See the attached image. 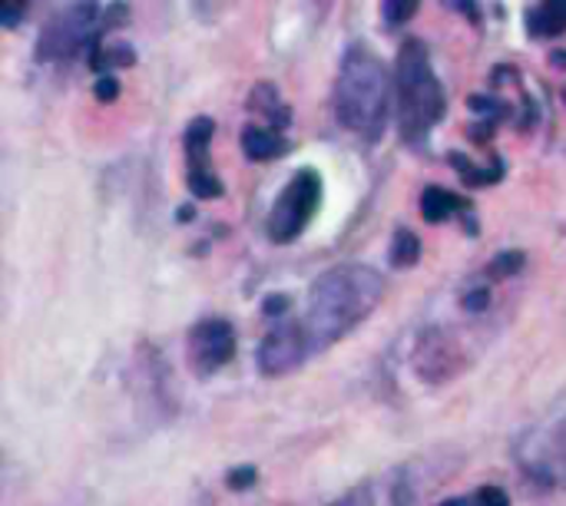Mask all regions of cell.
Instances as JSON below:
<instances>
[{
    "instance_id": "obj_24",
    "label": "cell",
    "mask_w": 566,
    "mask_h": 506,
    "mask_svg": "<svg viewBox=\"0 0 566 506\" xmlns=\"http://www.w3.org/2000/svg\"><path fill=\"white\" fill-rule=\"evenodd\" d=\"M262 312H265V315H272V318H275V315H282V312H289V295H269V298H265V305H262Z\"/></svg>"
},
{
    "instance_id": "obj_10",
    "label": "cell",
    "mask_w": 566,
    "mask_h": 506,
    "mask_svg": "<svg viewBox=\"0 0 566 506\" xmlns=\"http://www.w3.org/2000/svg\"><path fill=\"white\" fill-rule=\"evenodd\" d=\"M242 149H245L249 159L269 162V159H279V156L289 149V143H285L282 133L272 129V126H245V133H242Z\"/></svg>"
},
{
    "instance_id": "obj_26",
    "label": "cell",
    "mask_w": 566,
    "mask_h": 506,
    "mask_svg": "<svg viewBox=\"0 0 566 506\" xmlns=\"http://www.w3.org/2000/svg\"><path fill=\"white\" fill-rule=\"evenodd\" d=\"M551 60H554V66H564V70H566V50H557V53H554Z\"/></svg>"
},
{
    "instance_id": "obj_21",
    "label": "cell",
    "mask_w": 566,
    "mask_h": 506,
    "mask_svg": "<svg viewBox=\"0 0 566 506\" xmlns=\"http://www.w3.org/2000/svg\"><path fill=\"white\" fill-rule=\"evenodd\" d=\"M116 96H119V83H116L113 76L96 80V99H99V103H113Z\"/></svg>"
},
{
    "instance_id": "obj_27",
    "label": "cell",
    "mask_w": 566,
    "mask_h": 506,
    "mask_svg": "<svg viewBox=\"0 0 566 506\" xmlns=\"http://www.w3.org/2000/svg\"><path fill=\"white\" fill-rule=\"evenodd\" d=\"M438 506H468V500H444V504Z\"/></svg>"
},
{
    "instance_id": "obj_23",
    "label": "cell",
    "mask_w": 566,
    "mask_h": 506,
    "mask_svg": "<svg viewBox=\"0 0 566 506\" xmlns=\"http://www.w3.org/2000/svg\"><path fill=\"white\" fill-rule=\"evenodd\" d=\"M464 308H468V312H484V308H488V288L468 292V295H464Z\"/></svg>"
},
{
    "instance_id": "obj_5",
    "label": "cell",
    "mask_w": 566,
    "mask_h": 506,
    "mask_svg": "<svg viewBox=\"0 0 566 506\" xmlns=\"http://www.w3.org/2000/svg\"><path fill=\"white\" fill-rule=\"evenodd\" d=\"M96 20H99V3L96 0H83L76 7H70L66 13H60L56 20L46 23L43 40H40V56L50 60H70L76 56L86 43H96Z\"/></svg>"
},
{
    "instance_id": "obj_2",
    "label": "cell",
    "mask_w": 566,
    "mask_h": 506,
    "mask_svg": "<svg viewBox=\"0 0 566 506\" xmlns=\"http://www.w3.org/2000/svg\"><path fill=\"white\" fill-rule=\"evenodd\" d=\"M388 96H391V83H388V70L381 56L368 50L365 43L348 46V53L342 56L338 83H335L338 123L358 133L361 139L378 143L388 123Z\"/></svg>"
},
{
    "instance_id": "obj_22",
    "label": "cell",
    "mask_w": 566,
    "mask_h": 506,
    "mask_svg": "<svg viewBox=\"0 0 566 506\" xmlns=\"http://www.w3.org/2000/svg\"><path fill=\"white\" fill-rule=\"evenodd\" d=\"M551 447H554V454H557V461L566 467V418L554 428V438H551Z\"/></svg>"
},
{
    "instance_id": "obj_12",
    "label": "cell",
    "mask_w": 566,
    "mask_h": 506,
    "mask_svg": "<svg viewBox=\"0 0 566 506\" xmlns=\"http://www.w3.org/2000/svg\"><path fill=\"white\" fill-rule=\"evenodd\" d=\"M468 202L461 199V196H454V192H448V189H441V186H431V189H424L421 192V215L428 219V222H444V219H451L454 212H461Z\"/></svg>"
},
{
    "instance_id": "obj_16",
    "label": "cell",
    "mask_w": 566,
    "mask_h": 506,
    "mask_svg": "<svg viewBox=\"0 0 566 506\" xmlns=\"http://www.w3.org/2000/svg\"><path fill=\"white\" fill-rule=\"evenodd\" d=\"M521 268H524V255L521 252H501V255L491 259L488 275L491 278H511V275H521Z\"/></svg>"
},
{
    "instance_id": "obj_9",
    "label": "cell",
    "mask_w": 566,
    "mask_h": 506,
    "mask_svg": "<svg viewBox=\"0 0 566 506\" xmlns=\"http://www.w3.org/2000/svg\"><path fill=\"white\" fill-rule=\"evenodd\" d=\"M451 345L441 331H428L421 338V351H418V375L428 378V381H444L448 375H454V365H451Z\"/></svg>"
},
{
    "instance_id": "obj_20",
    "label": "cell",
    "mask_w": 566,
    "mask_h": 506,
    "mask_svg": "<svg viewBox=\"0 0 566 506\" xmlns=\"http://www.w3.org/2000/svg\"><path fill=\"white\" fill-rule=\"evenodd\" d=\"M27 3L30 0H0V23L3 27H17V20L27 10Z\"/></svg>"
},
{
    "instance_id": "obj_19",
    "label": "cell",
    "mask_w": 566,
    "mask_h": 506,
    "mask_svg": "<svg viewBox=\"0 0 566 506\" xmlns=\"http://www.w3.org/2000/svg\"><path fill=\"white\" fill-rule=\"evenodd\" d=\"M255 481H259L255 467H235V471H229V477H226V484H229L232 491H249V487H255Z\"/></svg>"
},
{
    "instance_id": "obj_1",
    "label": "cell",
    "mask_w": 566,
    "mask_h": 506,
    "mask_svg": "<svg viewBox=\"0 0 566 506\" xmlns=\"http://www.w3.org/2000/svg\"><path fill=\"white\" fill-rule=\"evenodd\" d=\"M385 298V278L371 265H338L325 272L312 292L302 315V331L312 355L328 351L348 331H355Z\"/></svg>"
},
{
    "instance_id": "obj_13",
    "label": "cell",
    "mask_w": 566,
    "mask_h": 506,
    "mask_svg": "<svg viewBox=\"0 0 566 506\" xmlns=\"http://www.w3.org/2000/svg\"><path fill=\"white\" fill-rule=\"evenodd\" d=\"M212 133H216V123L209 116H199L189 123L186 129V152L192 159V166H206V146L212 143Z\"/></svg>"
},
{
    "instance_id": "obj_7",
    "label": "cell",
    "mask_w": 566,
    "mask_h": 506,
    "mask_svg": "<svg viewBox=\"0 0 566 506\" xmlns=\"http://www.w3.org/2000/svg\"><path fill=\"white\" fill-rule=\"evenodd\" d=\"M235 355V331L222 318H206L189 331V361L196 375L209 378L222 371Z\"/></svg>"
},
{
    "instance_id": "obj_25",
    "label": "cell",
    "mask_w": 566,
    "mask_h": 506,
    "mask_svg": "<svg viewBox=\"0 0 566 506\" xmlns=\"http://www.w3.org/2000/svg\"><path fill=\"white\" fill-rule=\"evenodd\" d=\"M468 106H471L474 113H501V103H494L491 96H471Z\"/></svg>"
},
{
    "instance_id": "obj_8",
    "label": "cell",
    "mask_w": 566,
    "mask_h": 506,
    "mask_svg": "<svg viewBox=\"0 0 566 506\" xmlns=\"http://www.w3.org/2000/svg\"><path fill=\"white\" fill-rule=\"evenodd\" d=\"M415 504V491L405 477V471H391L385 477L365 481L358 487H352L345 497H338L332 506H411Z\"/></svg>"
},
{
    "instance_id": "obj_3",
    "label": "cell",
    "mask_w": 566,
    "mask_h": 506,
    "mask_svg": "<svg viewBox=\"0 0 566 506\" xmlns=\"http://www.w3.org/2000/svg\"><path fill=\"white\" fill-rule=\"evenodd\" d=\"M398 126L408 143L428 139V133L441 123L444 116V89L441 80L434 76L428 46L421 40H405L398 50Z\"/></svg>"
},
{
    "instance_id": "obj_15",
    "label": "cell",
    "mask_w": 566,
    "mask_h": 506,
    "mask_svg": "<svg viewBox=\"0 0 566 506\" xmlns=\"http://www.w3.org/2000/svg\"><path fill=\"white\" fill-rule=\"evenodd\" d=\"M189 192L196 199H219L222 196V182L206 166H192L189 169Z\"/></svg>"
},
{
    "instance_id": "obj_11",
    "label": "cell",
    "mask_w": 566,
    "mask_h": 506,
    "mask_svg": "<svg viewBox=\"0 0 566 506\" xmlns=\"http://www.w3.org/2000/svg\"><path fill=\"white\" fill-rule=\"evenodd\" d=\"M527 30L534 36H557L566 30V0H544L527 13Z\"/></svg>"
},
{
    "instance_id": "obj_17",
    "label": "cell",
    "mask_w": 566,
    "mask_h": 506,
    "mask_svg": "<svg viewBox=\"0 0 566 506\" xmlns=\"http://www.w3.org/2000/svg\"><path fill=\"white\" fill-rule=\"evenodd\" d=\"M381 7H385V20L391 27H401V23H408L415 17L418 0H381Z\"/></svg>"
},
{
    "instance_id": "obj_6",
    "label": "cell",
    "mask_w": 566,
    "mask_h": 506,
    "mask_svg": "<svg viewBox=\"0 0 566 506\" xmlns=\"http://www.w3.org/2000/svg\"><path fill=\"white\" fill-rule=\"evenodd\" d=\"M305 358H312V351H308L302 325L298 321H282L262 338L255 365H259V371L265 378H282V375H292L295 368H302Z\"/></svg>"
},
{
    "instance_id": "obj_14",
    "label": "cell",
    "mask_w": 566,
    "mask_h": 506,
    "mask_svg": "<svg viewBox=\"0 0 566 506\" xmlns=\"http://www.w3.org/2000/svg\"><path fill=\"white\" fill-rule=\"evenodd\" d=\"M418 259H421V239L408 229H398L395 242H391V265L411 268V265H418Z\"/></svg>"
},
{
    "instance_id": "obj_4",
    "label": "cell",
    "mask_w": 566,
    "mask_h": 506,
    "mask_svg": "<svg viewBox=\"0 0 566 506\" xmlns=\"http://www.w3.org/2000/svg\"><path fill=\"white\" fill-rule=\"evenodd\" d=\"M318 202H322V179H318L315 169H302L282 189V196L275 199V205L269 212V239L279 242V245L295 242L308 229Z\"/></svg>"
},
{
    "instance_id": "obj_18",
    "label": "cell",
    "mask_w": 566,
    "mask_h": 506,
    "mask_svg": "<svg viewBox=\"0 0 566 506\" xmlns=\"http://www.w3.org/2000/svg\"><path fill=\"white\" fill-rule=\"evenodd\" d=\"M468 506H511V497H507L504 487L488 484V487H481L474 497H468Z\"/></svg>"
}]
</instances>
